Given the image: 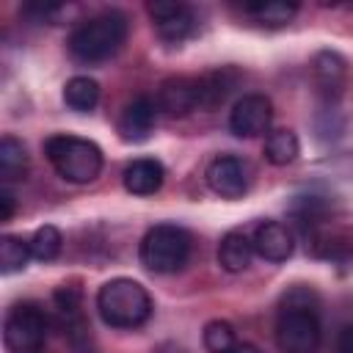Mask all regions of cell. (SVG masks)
<instances>
[{
    "label": "cell",
    "mask_w": 353,
    "mask_h": 353,
    "mask_svg": "<svg viewBox=\"0 0 353 353\" xmlns=\"http://www.w3.org/2000/svg\"><path fill=\"white\" fill-rule=\"evenodd\" d=\"M273 336L279 353H317L323 334L312 290L295 287L284 295Z\"/></svg>",
    "instance_id": "6da1fadb"
},
{
    "label": "cell",
    "mask_w": 353,
    "mask_h": 353,
    "mask_svg": "<svg viewBox=\"0 0 353 353\" xmlns=\"http://www.w3.org/2000/svg\"><path fill=\"white\" fill-rule=\"evenodd\" d=\"M127 39V17L119 11H105L83 19L69 36V52L83 63L108 61L121 50Z\"/></svg>",
    "instance_id": "7a4b0ae2"
},
{
    "label": "cell",
    "mask_w": 353,
    "mask_h": 353,
    "mask_svg": "<svg viewBox=\"0 0 353 353\" xmlns=\"http://www.w3.org/2000/svg\"><path fill=\"white\" fill-rule=\"evenodd\" d=\"M97 309L110 328H138L152 317V298L132 279H110L97 292Z\"/></svg>",
    "instance_id": "3957f363"
},
{
    "label": "cell",
    "mask_w": 353,
    "mask_h": 353,
    "mask_svg": "<svg viewBox=\"0 0 353 353\" xmlns=\"http://www.w3.org/2000/svg\"><path fill=\"white\" fill-rule=\"evenodd\" d=\"M44 152H47V160L52 163V168L58 171V176H63L66 182L85 185V182L97 179L102 171V149L88 138L52 135L44 143Z\"/></svg>",
    "instance_id": "277c9868"
},
{
    "label": "cell",
    "mask_w": 353,
    "mask_h": 353,
    "mask_svg": "<svg viewBox=\"0 0 353 353\" xmlns=\"http://www.w3.org/2000/svg\"><path fill=\"white\" fill-rule=\"evenodd\" d=\"M141 265L152 273H176L190 259V232L176 223H157L141 240Z\"/></svg>",
    "instance_id": "5b68a950"
},
{
    "label": "cell",
    "mask_w": 353,
    "mask_h": 353,
    "mask_svg": "<svg viewBox=\"0 0 353 353\" xmlns=\"http://www.w3.org/2000/svg\"><path fill=\"white\" fill-rule=\"evenodd\" d=\"M8 353H41L47 339V317L36 303H19L8 312L3 325Z\"/></svg>",
    "instance_id": "8992f818"
},
{
    "label": "cell",
    "mask_w": 353,
    "mask_h": 353,
    "mask_svg": "<svg viewBox=\"0 0 353 353\" xmlns=\"http://www.w3.org/2000/svg\"><path fill=\"white\" fill-rule=\"evenodd\" d=\"M55 314L58 323L63 325V334L69 336V345L74 353H94V342H91V325L85 320L83 312V298L77 287H61L55 292Z\"/></svg>",
    "instance_id": "52a82bcc"
},
{
    "label": "cell",
    "mask_w": 353,
    "mask_h": 353,
    "mask_svg": "<svg viewBox=\"0 0 353 353\" xmlns=\"http://www.w3.org/2000/svg\"><path fill=\"white\" fill-rule=\"evenodd\" d=\"M273 121V105L265 94H245L234 102L229 113V130L237 138H256L265 135Z\"/></svg>",
    "instance_id": "ba28073f"
},
{
    "label": "cell",
    "mask_w": 353,
    "mask_h": 353,
    "mask_svg": "<svg viewBox=\"0 0 353 353\" xmlns=\"http://www.w3.org/2000/svg\"><path fill=\"white\" fill-rule=\"evenodd\" d=\"M207 185L221 199H240L251 185L248 165L234 154H221L207 165Z\"/></svg>",
    "instance_id": "9c48e42d"
},
{
    "label": "cell",
    "mask_w": 353,
    "mask_h": 353,
    "mask_svg": "<svg viewBox=\"0 0 353 353\" xmlns=\"http://www.w3.org/2000/svg\"><path fill=\"white\" fill-rule=\"evenodd\" d=\"M149 14L154 19L157 36L165 39V41H171V44L185 41L193 33V28H196V17H193L190 6H185V3L157 0V3H149Z\"/></svg>",
    "instance_id": "30bf717a"
},
{
    "label": "cell",
    "mask_w": 353,
    "mask_h": 353,
    "mask_svg": "<svg viewBox=\"0 0 353 353\" xmlns=\"http://www.w3.org/2000/svg\"><path fill=\"white\" fill-rule=\"evenodd\" d=\"M157 108L171 119L188 116L190 110L201 108L199 77H168V80H163V85L157 91Z\"/></svg>",
    "instance_id": "8fae6325"
},
{
    "label": "cell",
    "mask_w": 353,
    "mask_h": 353,
    "mask_svg": "<svg viewBox=\"0 0 353 353\" xmlns=\"http://www.w3.org/2000/svg\"><path fill=\"white\" fill-rule=\"evenodd\" d=\"M157 102L152 97H135L132 102L124 105L119 116V135L130 143H141L152 135L154 121H157Z\"/></svg>",
    "instance_id": "7c38bea8"
},
{
    "label": "cell",
    "mask_w": 353,
    "mask_h": 353,
    "mask_svg": "<svg viewBox=\"0 0 353 353\" xmlns=\"http://www.w3.org/2000/svg\"><path fill=\"white\" fill-rule=\"evenodd\" d=\"M254 254H259L268 262H284L292 254V232L281 221H262L254 229Z\"/></svg>",
    "instance_id": "4fadbf2b"
},
{
    "label": "cell",
    "mask_w": 353,
    "mask_h": 353,
    "mask_svg": "<svg viewBox=\"0 0 353 353\" xmlns=\"http://www.w3.org/2000/svg\"><path fill=\"white\" fill-rule=\"evenodd\" d=\"M163 163L154 160V157H141V160H132L127 168H124V188L132 193V196H152L160 190L163 185Z\"/></svg>",
    "instance_id": "5bb4252c"
},
{
    "label": "cell",
    "mask_w": 353,
    "mask_h": 353,
    "mask_svg": "<svg viewBox=\"0 0 353 353\" xmlns=\"http://www.w3.org/2000/svg\"><path fill=\"white\" fill-rule=\"evenodd\" d=\"M251 256H254V243L251 237H245L243 232H226L221 237V245H218V265L229 273H240L251 265Z\"/></svg>",
    "instance_id": "9a60e30c"
},
{
    "label": "cell",
    "mask_w": 353,
    "mask_h": 353,
    "mask_svg": "<svg viewBox=\"0 0 353 353\" xmlns=\"http://www.w3.org/2000/svg\"><path fill=\"white\" fill-rule=\"evenodd\" d=\"M314 77H317V88L328 97H339L342 94V85H345V77H347V66H345V58L336 55V52H320L314 58Z\"/></svg>",
    "instance_id": "2e32d148"
},
{
    "label": "cell",
    "mask_w": 353,
    "mask_h": 353,
    "mask_svg": "<svg viewBox=\"0 0 353 353\" xmlns=\"http://www.w3.org/2000/svg\"><path fill=\"white\" fill-rule=\"evenodd\" d=\"M28 174V149L14 135L0 138V179L14 182Z\"/></svg>",
    "instance_id": "e0dca14e"
},
{
    "label": "cell",
    "mask_w": 353,
    "mask_h": 353,
    "mask_svg": "<svg viewBox=\"0 0 353 353\" xmlns=\"http://www.w3.org/2000/svg\"><path fill=\"white\" fill-rule=\"evenodd\" d=\"M63 102L74 110V113H91L99 102V83L91 80V77H72L66 85H63Z\"/></svg>",
    "instance_id": "ac0fdd59"
},
{
    "label": "cell",
    "mask_w": 353,
    "mask_h": 353,
    "mask_svg": "<svg viewBox=\"0 0 353 353\" xmlns=\"http://www.w3.org/2000/svg\"><path fill=\"white\" fill-rule=\"evenodd\" d=\"M298 135L292 130H273L265 138V157L273 165H290L298 157Z\"/></svg>",
    "instance_id": "d6986e66"
},
{
    "label": "cell",
    "mask_w": 353,
    "mask_h": 353,
    "mask_svg": "<svg viewBox=\"0 0 353 353\" xmlns=\"http://www.w3.org/2000/svg\"><path fill=\"white\" fill-rule=\"evenodd\" d=\"M30 256H33L30 254V243H25L22 237H14V234H3L0 237V273L3 276L25 270Z\"/></svg>",
    "instance_id": "ffe728a7"
},
{
    "label": "cell",
    "mask_w": 353,
    "mask_h": 353,
    "mask_svg": "<svg viewBox=\"0 0 353 353\" xmlns=\"http://www.w3.org/2000/svg\"><path fill=\"white\" fill-rule=\"evenodd\" d=\"M61 245H63V234L50 223L39 226L33 232V237H30V254L39 262H52L61 254Z\"/></svg>",
    "instance_id": "44dd1931"
},
{
    "label": "cell",
    "mask_w": 353,
    "mask_h": 353,
    "mask_svg": "<svg viewBox=\"0 0 353 353\" xmlns=\"http://www.w3.org/2000/svg\"><path fill=\"white\" fill-rule=\"evenodd\" d=\"M240 339L234 336V328L226 320H212L204 325V347L207 353H234Z\"/></svg>",
    "instance_id": "7402d4cb"
},
{
    "label": "cell",
    "mask_w": 353,
    "mask_h": 353,
    "mask_svg": "<svg viewBox=\"0 0 353 353\" xmlns=\"http://www.w3.org/2000/svg\"><path fill=\"white\" fill-rule=\"evenodd\" d=\"M245 14H251V17H254L256 22H262V25H284V22H290V19L298 14V6L270 0V3L245 6Z\"/></svg>",
    "instance_id": "603a6c76"
},
{
    "label": "cell",
    "mask_w": 353,
    "mask_h": 353,
    "mask_svg": "<svg viewBox=\"0 0 353 353\" xmlns=\"http://www.w3.org/2000/svg\"><path fill=\"white\" fill-rule=\"evenodd\" d=\"M14 207H17V201H14V193H11L8 188H0V221H11V215H14Z\"/></svg>",
    "instance_id": "cb8c5ba5"
},
{
    "label": "cell",
    "mask_w": 353,
    "mask_h": 353,
    "mask_svg": "<svg viewBox=\"0 0 353 353\" xmlns=\"http://www.w3.org/2000/svg\"><path fill=\"white\" fill-rule=\"evenodd\" d=\"M336 353H353V323L339 331V336H336Z\"/></svg>",
    "instance_id": "d4e9b609"
},
{
    "label": "cell",
    "mask_w": 353,
    "mask_h": 353,
    "mask_svg": "<svg viewBox=\"0 0 353 353\" xmlns=\"http://www.w3.org/2000/svg\"><path fill=\"white\" fill-rule=\"evenodd\" d=\"M234 353H259V350H256V347H254V345H248V342H240V345H237V350H234Z\"/></svg>",
    "instance_id": "484cf974"
}]
</instances>
